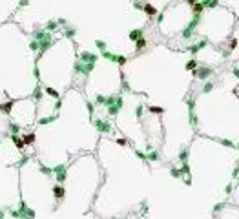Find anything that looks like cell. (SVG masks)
I'll use <instances>...</instances> for the list:
<instances>
[{"label": "cell", "mask_w": 239, "mask_h": 219, "mask_svg": "<svg viewBox=\"0 0 239 219\" xmlns=\"http://www.w3.org/2000/svg\"><path fill=\"white\" fill-rule=\"evenodd\" d=\"M199 22H201V13H195V15H194V18H192V22L188 24V28L183 31V37H184V38H190V35L194 33V29L197 28Z\"/></svg>", "instance_id": "obj_1"}, {"label": "cell", "mask_w": 239, "mask_h": 219, "mask_svg": "<svg viewBox=\"0 0 239 219\" xmlns=\"http://www.w3.org/2000/svg\"><path fill=\"white\" fill-rule=\"evenodd\" d=\"M130 38H132V40H141V38H142V29L132 31V33H130Z\"/></svg>", "instance_id": "obj_2"}, {"label": "cell", "mask_w": 239, "mask_h": 219, "mask_svg": "<svg viewBox=\"0 0 239 219\" xmlns=\"http://www.w3.org/2000/svg\"><path fill=\"white\" fill-rule=\"evenodd\" d=\"M210 73H212V70H210V68H203V70H199V71H197V77H199V79H204V77H208Z\"/></svg>", "instance_id": "obj_3"}, {"label": "cell", "mask_w": 239, "mask_h": 219, "mask_svg": "<svg viewBox=\"0 0 239 219\" xmlns=\"http://www.w3.org/2000/svg\"><path fill=\"white\" fill-rule=\"evenodd\" d=\"M201 6L203 8H213V6H217V0H203Z\"/></svg>", "instance_id": "obj_4"}, {"label": "cell", "mask_w": 239, "mask_h": 219, "mask_svg": "<svg viewBox=\"0 0 239 219\" xmlns=\"http://www.w3.org/2000/svg\"><path fill=\"white\" fill-rule=\"evenodd\" d=\"M206 44H208V40H203V42H199V44H195V46L192 48V51L195 53V51H199V50H203V48L206 46Z\"/></svg>", "instance_id": "obj_5"}, {"label": "cell", "mask_w": 239, "mask_h": 219, "mask_svg": "<svg viewBox=\"0 0 239 219\" xmlns=\"http://www.w3.org/2000/svg\"><path fill=\"white\" fill-rule=\"evenodd\" d=\"M212 90H213V82H212V80H208V82L203 86V92H204V93H208V92H212Z\"/></svg>", "instance_id": "obj_6"}, {"label": "cell", "mask_w": 239, "mask_h": 219, "mask_svg": "<svg viewBox=\"0 0 239 219\" xmlns=\"http://www.w3.org/2000/svg\"><path fill=\"white\" fill-rule=\"evenodd\" d=\"M144 11H146L148 15H155V13H157V9H155L153 6H150V4H146V6H144Z\"/></svg>", "instance_id": "obj_7"}, {"label": "cell", "mask_w": 239, "mask_h": 219, "mask_svg": "<svg viewBox=\"0 0 239 219\" xmlns=\"http://www.w3.org/2000/svg\"><path fill=\"white\" fill-rule=\"evenodd\" d=\"M159 157H161V155H159L157 152H150V155H148V159H150V161H157Z\"/></svg>", "instance_id": "obj_8"}, {"label": "cell", "mask_w": 239, "mask_h": 219, "mask_svg": "<svg viewBox=\"0 0 239 219\" xmlns=\"http://www.w3.org/2000/svg\"><path fill=\"white\" fill-rule=\"evenodd\" d=\"M150 110H152L153 113H155V112H157V113H162V108H159V106H152Z\"/></svg>", "instance_id": "obj_9"}, {"label": "cell", "mask_w": 239, "mask_h": 219, "mask_svg": "<svg viewBox=\"0 0 239 219\" xmlns=\"http://www.w3.org/2000/svg\"><path fill=\"white\" fill-rule=\"evenodd\" d=\"M186 68H188V70H194V68H195V60H190Z\"/></svg>", "instance_id": "obj_10"}]
</instances>
